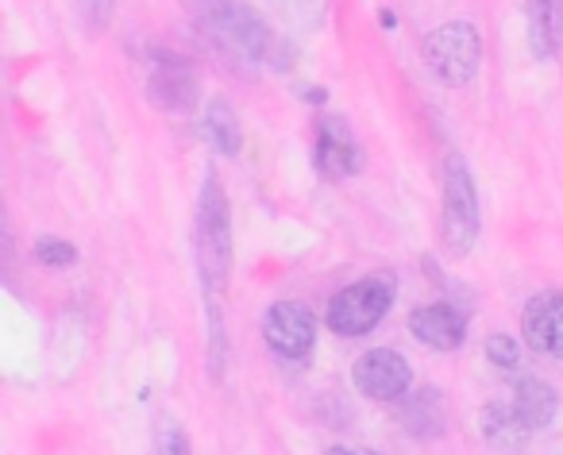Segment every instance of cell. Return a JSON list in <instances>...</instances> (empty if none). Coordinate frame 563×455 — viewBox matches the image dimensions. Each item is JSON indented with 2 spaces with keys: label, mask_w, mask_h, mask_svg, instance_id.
<instances>
[{
  "label": "cell",
  "mask_w": 563,
  "mask_h": 455,
  "mask_svg": "<svg viewBox=\"0 0 563 455\" xmlns=\"http://www.w3.org/2000/svg\"><path fill=\"white\" fill-rule=\"evenodd\" d=\"M197 27L209 35L212 43H220L224 51H232L243 63H263V66H286L290 58H282L278 51H286V43L263 24L255 9H247L243 0H194Z\"/></svg>",
  "instance_id": "cell-1"
},
{
  "label": "cell",
  "mask_w": 563,
  "mask_h": 455,
  "mask_svg": "<svg viewBox=\"0 0 563 455\" xmlns=\"http://www.w3.org/2000/svg\"><path fill=\"white\" fill-rule=\"evenodd\" d=\"M197 270H201L205 301L209 309H220V298L228 293L232 278V212H228V193L217 174H205L201 197H197Z\"/></svg>",
  "instance_id": "cell-2"
},
{
  "label": "cell",
  "mask_w": 563,
  "mask_h": 455,
  "mask_svg": "<svg viewBox=\"0 0 563 455\" xmlns=\"http://www.w3.org/2000/svg\"><path fill=\"white\" fill-rule=\"evenodd\" d=\"M394 293H398V282L394 275H371L360 278V282L344 286L336 298L329 301V313H324V324H329L336 336H367L371 329L383 324V317L390 313Z\"/></svg>",
  "instance_id": "cell-3"
},
{
  "label": "cell",
  "mask_w": 563,
  "mask_h": 455,
  "mask_svg": "<svg viewBox=\"0 0 563 455\" xmlns=\"http://www.w3.org/2000/svg\"><path fill=\"white\" fill-rule=\"evenodd\" d=\"M424 66L437 74L444 86H467L478 74V58H483V40L467 20H448L421 43Z\"/></svg>",
  "instance_id": "cell-4"
},
{
  "label": "cell",
  "mask_w": 563,
  "mask_h": 455,
  "mask_svg": "<svg viewBox=\"0 0 563 455\" xmlns=\"http://www.w3.org/2000/svg\"><path fill=\"white\" fill-rule=\"evenodd\" d=\"M478 189L471 178V166L460 155H448L444 163V247L452 255H467L478 240Z\"/></svg>",
  "instance_id": "cell-5"
},
{
  "label": "cell",
  "mask_w": 563,
  "mask_h": 455,
  "mask_svg": "<svg viewBox=\"0 0 563 455\" xmlns=\"http://www.w3.org/2000/svg\"><path fill=\"white\" fill-rule=\"evenodd\" d=\"M263 340L274 355L301 363L313 355L317 344V317L301 301H274L263 313Z\"/></svg>",
  "instance_id": "cell-6"
},
{
  "label": "cell",
  "mask_w": 563,
  "mask_h": 455,
  "mask_svg": "<svg viewBox=\"0 0 563 455\" xmlns=\"http://www.w3.org/2000/svg\"><path fill=\"white\" fill-rule=\"evenodd\" d=\"M352 382L363 398L375 401H401L413 386V367L401 352L394 347H371L355 359L352 367Z\"/></svg>",
  "instance_id": "cell-7"
},
{
  "label": "cell",
  "mask_w": 563,
  "mask_h": 455,
  "mask_svg": "<svg viewBox=\"0 0 563 455\" xmlns=\"http://www.w3.org/2000/svg\"><path fill=\"white\" fill-rule=\"evenodd\" d=\"M313 166L329 181L352 178L363 166V151L355 132L344 116H321L317 120V143H313Z\"/></svg>",
  "instance_id": "cell-8"
},
{
  "label": "cell",
  "mask_w": 563,
  "mask_h": 455,
  "mask_svg": "<svg viewBox=\"0 0 563 455\" xmlns=\"http://www.w3.org/2000/svg\"><path fill=\"white\" fill-rule=\"evenodd\" d=\"M521 332L532 352L563 359V290L537 293L521 313Z\"/></svg>",
  "instance_id": "cell-9"
},
{
  "label": "cell",
  "mask_w": 563,
  "mask_h": 455,
  "mask_svg": "<svg viewBox=\"0 0 563 455\" xmlns=\"http://www.w3.org/2000/svg\"><path fill=\"white\" fill-rule=\"evenodd\" d=\"M409 332H413L424 347H432V352H455V347L467 340V321H463L460 309L448 306V301H432V306L413 309Z\"/></svg>",
  "instance_id": "cell-10"
},
{
  "label": "cell",
  "mask_w": 563,
  "mask_h": 455,
  "mask_svg": "<svg viewBox=\"0 0 563 455\" xmlns=\"http://www.w3.org/2000/svg\"><path fill=\"white\" fill-rule=\"evenodd\" d=\"M197 97V78L181 58L155 55V74H151V101L166 112H186Z\"/></svg>",
  "instance_id": "cell-11"
},
{
  "label": "cell",
  "mask_w": 563,
  "mask_h": 455,
  "mask_svg": "<svg viewBox=\"0 0 563 455\" xmlns=\"http://www.w3.org/2000/svg\"><path fill=\"white\" fill-rule=\"evenodd\" d=\"M525 20H529V51L548 63L560 55L563 47V0H529L525 4Z\"/></svg>",
  "instance_id": "cell-12"
},
{
  "label": "cell",
  "mask_w": 563,
  "mask_h": 455,
  "mask_svg": "<svg viewBox=\"0 0 563 455\" xmlns=\"http://www.w3.org/2000/svg\"><path fill=\"white\" fill-rule=\"evenodd\" d=\"M509 406H514L517 417L537 432V429H544V424H552L555 409H560V398H555V390L544 378L525 375L514 382V401H509Z\"/></svg>",
  "instance_id": "cell-13"
},
{
  "label": "cell",
  "mask_w": 563,
  "mask_h": 455,
  "mask_svg": "<svg viewBox=\"0 0 563 455\" xmlns=\"http://www.w3.org/2000/svg\"><path fill=\"white\" fill-rule=\"evenodd\" d=\"M529 424L517 417L514 406H486L483 409V436L490 447H501V452H517V447L529 444Z\"/></svg>",
  "instance_id": "cell-14"
},
{
  "label": "cell",
  "mask_w": 563,
  "mask_h": 455,
  "mask_svg": "<svg viewBox=\"0 0 563 455\" xmlns=\"http://www.w3.org/2000/svg\"><path fill=\"white\" fill-rule=\"evenodd\" d=\"M205 135H209V143L220 151V155H240V120H235L232 104L228 101H209V109H205Z\"/></svg>",
  "instance_id": "cell-15"
},
{
  "label": "cell",
  "mask_w": 563,
  "mask_h": 455,
  "mask_svg": "<svg viewBox=\"0 0 563 455\" xmlns=\"http://www.w3.org/2000/svg\"><path fill=\"white\" fill-rule=\"evenodd\" d=\"M35 259L43 267H74L78 263V247L70 240H58V236H40L35 240Z\"/></svg>",
  "instance_id": "cell-16"
},
{
  "label": "cell",
  "mask_w": 563,
  "mask_h": 455,
  "mask_svg": "<svg viewBox=\"0 0 563 455\" xmlns=\"http://www.w3.org/2000/svg\"><path fill=\"white\" fill-rule=\"evenodd\" d=\"M486 359H490L498 370H517V363H521V347H517L514 336H490L486 340Z\"/></svg>",
  "instance_id": "cell-17"
},
{
  "label": "cell",
  "mask_w": 563,
  "mask_h": 455,
  "mask_svg": "<svg viewBox=\"0 0 563 455\" xmlns=\"http://www.w3.org/2000/svg\"><path fill=\"white\" fill-rule=\"evenodd\" d=\"M158 455H194V444H189V436L178 424H166L158 432Z\"/></svg>",
  "instance_id": "cell-18"
},
{
  "label": "cell",
  "mask_w": 563,
  "mask_h": 455,
  "mask_svg": "<svg viewBox=\"0 0 563 455\" xmlns=\"http://www.w3.org/2000/svg\"><path fill=\"white\" fill-rule=\"evenodd\" d=\"M112 4H117V0H81V16H86L89 32H101V27L109 24Z\"/></svg>",
  "instance_id": "cell-19"
},
{
  "label": "cell",
  "mask_w": 563,
  "mask_h": 455,
  "mask_svg": "<svg viewBox=\"0 0 563 455\" xmlns=\"http://www.w3.org/2000/svg\"><path fill=\"white\" fill-rule=\"evenodd\" d=\"M324 455H378V452H363V447H329Z\"/></svg>",
  "instance_id": "cell-20"
},
{
  "label": "cell",
  "mask_w": 563,
  "mask_h": 455,
  "mask_svg": "<svg viewBox=\"0 0 563 455\" xmlns=\"http://www.w3.org/2000/svg\"><path fill=\"white\" fill-rule=\"evenodd\" d=\"M378 20H383V27H386V32H394V27H398V20H394V12H390V9H383V12H378Z\"/></svg>",
  "instance_id": "cell-21"
}]
</instances>
